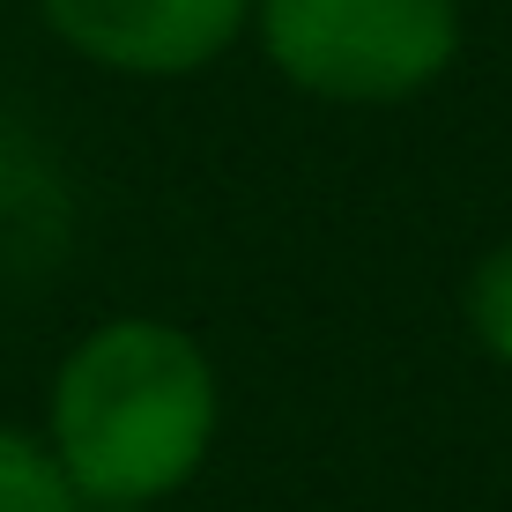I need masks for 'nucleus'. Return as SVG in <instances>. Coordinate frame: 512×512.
I'll return each mask as SVG.
<instances>
[{
    "label": "nucleus",
    "instance_id": "f257e3e1",
    "mask_svg": "<svg viewBox=\"0 0 512 512\" xmlns=\"http://www.w3.org/2000/svg\"><path fill=\"white\" fill-rule=\"evenodd\" d=\"M223 423L208 349L171 320H104L52 379V453L90 512H149L201 475Z\"/></svg>",
    "mask_w": 512,
    "mask_h": 512
},
{
    "label": "nucleus",
    "instance_id": "f03ea898",
    "mask_svg": "<svg viewBox=\"0 0 512 512\" xmlns=\"http://www.w3.org/2000/svg\"><path fill=\"white\" fill-rule=\"evenodd\" d=\"M260 45L305 97L401 104L461 52L453 0H260Z\"/></svg>",
    "mask_w": 512,
    "mask_h": 512
},
{
    "label": "nucleus",
    "instance_id": "7ed1b4c3",
    "mask_svg": "<svg viewBox=\"0 0 512 512\" xmlns=\"http://www.w3.org/2000/svg\"><path fill=\"white\" fill-rule=\"evenodd\" d=\"M60 45L119 75H193L245 30L253 0H38Z\"/></svg>",
    "mask_w": 512,
    "mask_h": 512
},
{
    "label": "nucleus",
    "instance_id": "20e7f679",
    "mask_svg": "<svg viewBox=\"0 0 512 512\" xmlns=\"http://www.w3.org/2000/svg\"><path fill=\"white\" fill-rule=\"evenodd\" d=\"M67 245V193L52 156L23 127L0 119V282H23L60 260Z\"/></svg>",
    "mask_w": 512,
    "mask_h": 512
},
{
    "label": "nucleus",
    "instance_id": "39448f33",
    "mask_svg": "<svg viewBox=\"0 0 512 512\" xmlns=\"http://www.w3.org/2000/svg\"><path fill=\"white\" fill-rule=\"evenodd\" d=\"M0 512H90L52 438L0 423Z\"/></svg>",
    "mask_w": 512,
    "mask_h": 512
},
{
    "label": "nucleus",
    "instance_id": "423d86ee",
    "mask_svg": "<svg viewBox=\"0 0 512 512\" xmlns=\"http://www.w3.org/2000/svg\"><path fill=\"white\" fill-rule=\"evenodd\" d=\"M461 312H468V334L483 342V357H498L512 372V238L475 260V275L461 290Z\"/></svg>",
    "mask_w": 512,
    "mask_h": 512
},
{
    "label": "nucleus",
    "instance_id": "0eeeda50",
    "mask_svg": "<svg viewBox=\"0 0 512 512\" xmlns=\"http://www.w3.org/2000/svg\"><path fill=\"white\" fill-rule=\"evenodd\" d=\"M149 512H156V505H149Z\"/></svg>",
    "mask_w": 512,
    "mask_h": 512
}]
</instances>
